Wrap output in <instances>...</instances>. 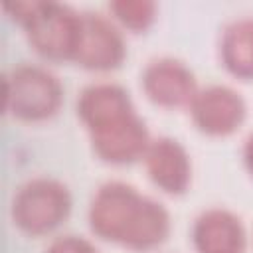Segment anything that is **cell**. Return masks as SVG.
<instances>
[{
	"instance_id": "1",
	"label": "cell",
	"mask_w": 253,
	"mask_h": 253,
	"mask_svg": "<svg viewBox=\"0 0 253 253\" xmlns=\"http://www.w3.org/2000/svg\"><path fill=\"white\" fill-rule=\"evenodd\" d=\"M91 231L130 251H152L170 235L168 210L126 182H105L89 204Z\"/></svg>"
},
{
	"instance_id": "2",
	"label": "cell",
	"mask_w": 253,
	"mask_h": 253,
	"mask_svg": "<svg viewBox=\"0 0 253 253\" xmlns=\"http://www.w3.org/2000/svg\"><path fill=\"white\" fill-rule=\"evenodd\" d=\"M6 12L28 36L34 51L47 61H73L79 34L81 12L59 2H8Z\"/></svg>"
},
{
	"instance_id": "3",
	"label": "cell",
	"mask_w": 253,
	"mask_h": 253,
	"mask_svg": "<svg viewBox=\"0 0 253 253\" xmlns=\"http://www.w3.org/2000/svg\"><path fill=\"white\" fill-rule=\"evenodd\" d=\"M61 103V81L42 65L20 63L4 75V107L18 121H47L59 111Z\"/></svg>"
},
{
	"instance_id": "4",
	"label": "cell",
	"mask_w": 253,
	"mask_h": 253,
	"mask_svg": "<svg viewBox=\"0 0 253 253\" xmlns=\"http://www.w3.org/2000/svg\"><path fill=\"white\" fill-rule=\"evenodd\" d=\"M71 204V192L61 180L38 176L16 190L10 215L20 231L38 237L57 229L69 217Z\"/></svg>"
},
{
	"instance_id": "5",
	"label": "cell",
	"mask_w": 253,
	"mask_h": 253,
	"mask_svg": "<svg viewBox=\"0 0 253 253\" xmlns=\"http://www.w3.org/2000/svg\"><path fill=\"white\" fill-rule=\"evenodd\" d=\"M126 43L123 32L97 12H81V34L73 63L89 71H113L123 65Z\"/></svg>"
},
{
	"instance_id": "6",
	"label": "cell",
	"mask_w": 253,
	"mask_h": 253,
	"mask_svg": "<svg viewBox=\"0 0 253 253\" xmlns=\"http://www.w3.org/2000/svg\"><path fill=\"white\" fill-rule=\"evenodd\" d=\"M194 126L208 136L233 134L247 117L245 99L229 85H208L198 89L190 103Z\"/></svg>"
},
{
	"instance_id": "7",
	"label": "cell",
	"mask_w": 253,
	"mask_h": 253,
	"mask_svg": "<svg viewBox=\"0 0 253 253\" xmlns=\"http://www.w3.org/2000/svg\"><path fill=\"white\" fill-rule=\"evenodd\" d=\"M89 138L93 152L113 166H126L142 160L152 140L144 119L136 111L111 125L89 130Z\"/></svg>"
},
{
	"instance_id": "8",
	"label": "cell",
	"mask_w": 253,
	"mask_h": 253,
	"mask_svg": "<svg viewBox=\"0 0 253 253\" xmlns=\"http://www.w3.org/2000/svg\"><path fill=\"white\" fill-rule=\"evenodd\" d=\"M140 85L148 101L158 107H190L198 93L194 71L176 57H158L148 61L140 75Z\"/></svg>"
},
{
	"instance_id": "9",
	"label": "cell",
	"mask_w": 253,
	"mask_h": 253,
	"mask_svg": "<svg viewBox=\"0 0 253 253\" xmlns=\"http://www.w3.org/2000/svg\"><path fill=\"white\" fill-rule=\"evenodd\" d=\"M150 182L170 196H182L192 182V160L182 142L172 136L152 138L142 158Z\"/></svg>"
},
{
	"instance_id": "10",
	"label": "cell",
	"mask_w": 253,
	"mask_h": 253,
	"mask_svg": "<svg viewBox=\"0 0 253 253\" xmlns=\"http://www.w3.org/2000/svg\"><path fill=\"white\" fill-rule=\"evenodd\" d=\"M192 243L198 253H245L247 233L233 211L210 208L192 225Z\"/></svg>"
},
{
	"instance_id": "11",
	"label": "cell",
	"mask_w": 253,
	"mask_h": 253,
	"mask_svg": "<svg viewBox=\"0 0 253 253\" xmlns=\"http://www.w3.org/2000/svg\"><path fill=\"white\" fill-rule=\"evenodd\" d=\"M134 111L130 93L123 85L111 81L91 83L77 97V117L87 132L111 125Z\"/></svg>"
},
{
	"instance_id": "12",
	"label": "cell",
	"mask_w": 253,
	"mask_h": 253,
	"mask_svg": "<svg viewBox=\"0 0 253 253\" xmlns=\"http://www.w3.org/2000/svg\"><path fill=\"white\" fill-rule=\"evenodd\" d=\"M219 57L229 75L253 81V16L231 20L223 28Z\"/></svg>"
},
{
	"instance_id": "13",
	"label": "cell",
	"mask_w": 253,
	"mask_h": 253,
	"mask_svg": "<svg viewBox=\"0 0 253 253\" xmlns=\"http://www.w3.org/2000/svg\"><path fill=\"white\" fill-rule=\"evenodd\" d=\"M113 20L132 34L146 32L156 20V4L150 0H117L109 2Z\"/></svg>"
},
{
	"instance_id": "14",
	"label": "cell",
	"mask_w": 253,
	"mask_h": 253,
	"mask_svg": "<svg viewBox=\"0 0 253 253\" xmlns=\"http://www.w3.org/2000/svg\"><path fill=\"white\" fill-rule=\"evenodd\" d=\"M45 253H99L97 249H95V245L91 243V241H87L85 237H81V235H59V237H55L49 245H47V249H45Z\"/></svg>"
},
{
	"instance_id": "15",
	"label": "cell",
	"mask_w": 253,
	"mask_h": 253,
	"mask_svg": "<svg viewBox=\"0 0 253 253\" xmlns=\"http://www.w3.org/2000/svg\"><path fill=\"white\" fill-rule=\"evenodd\" d=\"M243 164L247 172L253 176V132L245 138V144H243Z\"/></svg>"
}]
</instances>
